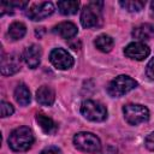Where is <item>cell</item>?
Returning a JSON list of instances; mask_svg holds the SVG:
<instances>
[{
  "label": "cell",
  "mask_w": 154,
  "mask_h": 154,
  "mask_svg": "<svg viewBox=\"0 0 154 154\" xmlns=\"http://www.w3.org/2000/svg\"><path fill=\"white\" fill-rule=\"evenodd\" d=\"M34 134L28 126H19L14 129L8 137V146L14 152L28 150L34 143Z\"/></svg>",
  "instance_id": "6da1fadb"
},
{
  "label": "cell",
  "mask_w": 154,
  "mask_h": 154,
  "mask_svg": "<svg viewBox=\"0 0 154 154\" xmlns=\"http://www.w3.org/2000/svg\"><path fill=\"white\" fill-rule=\"evenodd\" d=\"M102 1H91L85 5L81 13V24L83 28H97L102 24Z\"/></svg>",
  "instance_id": "7a4b0ae2"
},
{
  "label": "cell",
  "mask_w": 154,
  "mask_h": 154,
  "mask_svg": "<svg viewBox=\"0 0 154 154\" xmlns=\"http://www.w3.org/2000/svg\"><path fill=\"white\" fill-rule=\"evenodd\" d=\"M137 87V82L126 75L117 76L107 85V93L112 97H119Z\"/></svg>",
  "instance_id": "3957f363"
},
{
  "label": "cell",
  "mask_w": 154,
  "mask_h": 154,
  "mask_svg": "<svg viewBox=\"0 0 154 154\" xmlns=\"http://www.w3.org/2000/svg\"><path fill=\"white\" fill-rule=\"evenodd\" d=\"M73 144L77 149L85 153H99L101 150L100 138L91 132H78L73 136Z\"/></svg>",
  "instance_id": "277c9868"
},
{
  "label": "cell",
  "mask_w": 154,
  "mask_h": 154,
  "mask_svg": "<svg viewBox=\"0 0 154 154\" xmlns=\"http://www.w3.org/2000/svg\"><path fill=\"white\" fill-rule=\"evenodd\" d=\"M125 120L130 125H138L149 119V109L138 103H129L123 107Z\"/></svg>",
  "instance_id": "5b68a950"
},
{
  "label": "cell",
  "mask_w": 154,
  "mask_h": 154,
  "mask_svg": "<svg viewBox=\"0 0 154 154\" xmlns=\"http://www.w3.org/2000/svg\"><path fill=\"white\" fill-rule=\"evenodd\" d=\"M81 113L84 118L91 122H102L107 118L106 107L94 100H85L81 105Z\"/></svg>",
  "instance_id": "8992f818"
},
{
  "label": "cell",
  "mask_w": 154,
  "mask_h": 154,
  "mask_svg": "<svg viewBox=\"0 0 154 154\" xmlns=\"http://www.w3.org/2000/svg\"><path fill=\"white\" fill-rule=\"evenodd\" d=\"M49 60L59 70H67L73 65L72 55L64 48H54L49 54Z\"/></svg>",
  "instance_id": "52a82bcc"
},
{
  "label": "cell",
  "mask_w": 154,
  "mask_h": 154,
  "mask_svg": "<svg viewBox=\"0 0 154 154\" xmlns=\"http://www.w3.org/2000/svg\"><path fill=\"white\" fill-rule=\"evenodd\" d=\"M20 66H22V61H20V57L18 54H16V53L2 54L1 63H0L1 75H4V76L14 75L20 70Z\"/></svg>",
  "instance_id": "ba28073f"
},
{
  "label": "cell",
  "mask_w": 154,
  "mask_h": 154,
  "mask_svg": "<svg viewBox=\"0 0 154 154\" xmlns=\"http://www.w3.org/2000/svg\"><path fill=\"white\" fill-rule=\"evenodd\" d=\"M53 12H54L53 4L49 1H43V2H38V4L32 5L28 10L26 16L31 20H42V19L47 18L48 16H51Z\"/></svg>",
  "instance_id": "9c48e42d"
},
{
  "label": "cell",
  "mask_w": 154,
  "mask_h": 154,
  "mask_svg": "<svg viewBox=\"0 0 154 154\" xmlns=\"http://www.w3.org/2000/svg\"><path fill=\"white\" fill-rule=\"evenodd\" d=\"M149 53H150L149 47L144 42H140V41L131 42L124 48V54L134 60H143L149 55Z\"/></svg>",
  "instance_id": "30bf717a"
},
{
  "label": "cell",
  "mask_w": 154,
  "mask_h": 154,
  "mask_svg": "<svg viewBox=\"0 0 154 154\" xmlns=\"http://www.w3.org/2000/svg\"><path fill=\"white\" fill-rule=\"evenodd\" d=\"M41 47L37 45H30L28 46L23 52V60L30 69H36L40 65L41 61Z\"/></svg>",
  "instance_id": "8fae6325"
},
{
  "label": "cell",
  "mask_w": 154,
  "mask_h": 154,
  "mask_svg": "<svg viewBox=\"0 0 154 154\" xmlns=\"http://www.w3.org/2000/svg\"><path fill=\"white\" fill-rule=\"evenodd\" d=\"M36 100L42 106H52L55 100V93L49 85H41L36 91Z\"/></svg>",
  "instance_id": "7c38bea8"
},
{
  "label": "cell",
  "mask_w": 154,
  "mask_h": 154,
  "mask_svg": "<svg viewBox=\"0 0 154 154\" xmlns=\"http://www.w3.org/2000/svg\"><path fill=\"white\" fill-rule=\"evenodd\" d=\"M77 31L78 29L72 22H61L53 28V32L59 35L61 38H66V40L76 36Z\"/></svg>",
  "instance_id": "4fadbf2b"
},
{
  "label": "cell",
  "mask_w": 154,
  "mask_h": 154,
  "mask_svg": "<svg viewBox=\"0 0 154 154\" xmlns=\"http://www.w3.org/2000/svg\"><path fill=\"white\" fill-rule=\"evenodd\" d=\"M36 120H37L40 128L42 129V131H43L45 134H47V135H53V134L57 132L58 125L54 123V120H53L51 117H48V116H46V114H43V113H37V114H36Z\"/></svg>",
  "instance_id": "5bb4252c"
},
{
  "label": "cell",
  "mask_w": 154,
  "mask_h": 154,
  "mask_svg": "<svg viewBox=\"0 0 154 154\" xmlns=\"http://www.w3.org/2000/svg\"><path fill=\"white\" fill-rule=\"evenodd\" d=\"M132 35L135 38L140 40V42L144 41V40H149L153 35H154V25L152 24H141L138 26H136L132 31Z\"/></svg>",
  "instance_id": "9a60e30c"
},
{
  "label": "cell",
  "mask_w": 154,
  "mask_h": 154,
  "mask_svg": "<svg viewBox=\"0 0 154 154\" xmlns=\"http://www.w3.org/2000/svg\"><path fill=\"white\" fill-rule=\"evenodd\" d=\"M14 99L20 106H26V105L30 103V101H31L30 91H29L28 87L24 83H20V84H18L16 87V89H14Z\"/></svg>",
  "instance_id": "2e32d148"
},
{
  "label": "cell",
  "mask_w": 154,
  "mask_h": 154,
  "mask_svg": "<svg viewBox=\"0 0 154 154\" xmlns=\"http://www.w3.org/2000/svg\"><path fill=\"white\" fill-rule=\"evenodd\" d=\"M57 5H58L60 13L65 14V16L75 14V13H77V11L79 8V2L76 0H63V1H58Z\"/></svg>",
  "instance_id": "e0dca14e"
},
{
  "label": "cell",
  "mask_w": 154,
  "mask_h": 154,
  "mask_svg": "<svg viewBox=\"0 0 154 154\" xmlns=\"http://www.w3.org/2000/svg\"><path fill=\"white\" fill-rule=\"evenodd\" d=\"M94 45H95V47H96L99 51H101V52H103V53H107V52H109V51L113 48L114 41H113V38H112L111 36H108V35H106V34H102V35H99V36L95 38Z\"/></svg>",
  "instance_id": "ac0fdd59"
},
{
  "label": "cell",
  "mask_w": 154,
  "mask_h": 154,
  "mask_svg": "<svg viewBox=\"0 0 154 154\" xmlns=\"http://www.w3.org/2000/svg\"><path fill=\"white\" fill-rule=\"evenodd\" d=\"M25 32H26V26H25L24 23H22V22H13L10 25L7 34H8L10 38L16 41V40H20L22 37H24Z\"/></svg>",
  "instance_id": "d6986e66"
},
{
  "label": "cell",
  "mask_w": 154,
  "mask_h": 154,
  "mask_svg": "<svg viewBox=\"0 0 154 154\" xmlns=\"http://www.w3.org/2000/svg\"><path fill=\"white\" fill-rule=\"evenodd\" d=\"M119 4L123 8H125L129 12H138L144 7L146 1H142V0H125V1H119Z\"/></svg>",
  "instance_id": "ffe728a7"
},
{
  "label": "cell",
  "mask_w": 154,
  "mask_h": 154,
  "mask_svg": "<svg viewBox=\"0 0 154 154\" xmlns=\"http://www.w3.org/2000/svg\"><path fill=\"white\" fill-rule=\"evenodd\" d=\"M0 112H1V117L5 118V117H8V116L13 114L14 108H13V106L10 102L1 101V103H0Z\"/></svg>",
  "instance_id": "44dd1931"
},
{
  "label": "cell",
  "mask_w": 154,
  "mask_h": 154,
  "mask_svg": "<svg viewBox=\"0 0 154 154\" xmlns=\"http://www.w3.org/2000/svg\"><path fill=\"white\" fill-rule=\"evenodd\" d=\"M146 75L149 79L154 81V58L147 64V67H146Z\"/></svg>",
  "instance_id": "7402d4cb"
},
{
  "label": "cell",
  "mask_w": 154,
  "mask_h": 154,
  "mask_svg": "<svg viewBox=\"0 0 154 154\" xmlns=\"http://www.w3.org/2000/svg\"><path fill=\"white\" fill-rule=\"evenodd\" d=\"M144 146L147 147V149L154 152V131L150 132V134L146 137V140H144Z\"/></svg>",
  "instance_id": "603a6c76"
},
{
  "label": "cell",
  "mask_w": 154,
  "mask_h": 154,
  "mask_svg": "<svg viewBox=\"0 0 154 154\" xmlns=\"http://www.w3.org/2000/svg\"><path fill=\"white\" fill-rule=\"evenodd\" d=\"M40 154H61V152L58 147L49 146V147H46L45 149H42V152Z\"/></svg>",
  "instance_id": "cb8c5ba5"
},
{
  "label": "cell",
  "mask_w": 154,
  "mask_h": 154,
  "mask_svg": "<svg viewBox=\"0 0 154 154\" xmlns=\"http://www.w3.org/2000/svg\"><path fill=\"white\" fill-rule=\"evenodd\" d=\"M150 6H152V10H153V11H154V1H153V2H152V4H150Z\"/></svg>",
  "instance_id": "d4e9b609"
}]
</instances>
